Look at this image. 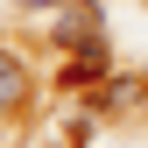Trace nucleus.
<instances>
[{
	"instance_id": "7ed1b4c3",
	"label": "nucleus",
	"mask_w": 148,
	"mask_h": 148,
	"mask_svg": "<svg viewBox=\"0 0 148 148\" xmlns=\"http://www.w3.org/2000/svg\"><path fill=\"white\" fill-rule=\"evenodd\" d=\"M85 78H106V42H92V49H78L64 64V85H85Z\"/></svg>"
},
{
	"instance_id": "f03ea898",
	"label": "nucleus",
	"mask_w": 148,
	"mask_h": 148,
	"mask_svg": "<svg viewBox=\"0 0 148 148\" xmlns=\"http://www.w3.org/2000/svg\"><path fill=\"white\" fill-rule=\"evenodd\" d=\"M21 106H28V71H21V57H14L7 42H0V120L21 113Z\"/></svg>"
},
{
	"instance_id": "f257e3e1",
	"label": "nucleus",
	"mask_w": 148,
	"mask_h": 148,
	"mask_svg": "<svg viewBox=\"0 0 148 148\" xmlns=\"http://www.w3.org/2000/svg\"><path fill=\"white\" fill-rule=\"evenodd\" d=\"M49 35H57V49H92V42H106L99 0H64V7H57V21H49Z\"/></svg>"
},
{
	"instance_id": "20e7f679",
	"label": "nucleus",
	"mask_w": 148,
	"mask_h": 148,
	"mask_svg": "<svg viewBox=\"0 0 148 148\" xmlns=\"http://www.w3.org/2000/svg\"><path fill=\"white\" fill-rule=\"evenodd\" d=\"M134 99H141V78H113V85H106V92H99L92 106H99V113H127Z\"/></svg>"
},
{
	"instance_id": "39448f33",
	"label": "nucleus",
	"mask_w": 148,
	"mask_h": 148,
	"mask_svg": "<svg viewBox=\"0 0 148 148\" xmlns=\"http://www.w3.org/2000/svg\"><path fill=\"white\" fill-rule=\"evenodd\" d=\"M14 7H64V0H14Z\"/></svg>"
}]
</instances>
